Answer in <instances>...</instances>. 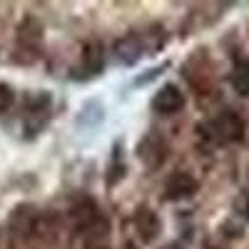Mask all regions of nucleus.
<instances>
[{
	"mask_svg": "<svg viewBox=\"0 0 249 249\" xmlns=\"http://www.w3.org/2000/svg\"><path fill=\"white\" fill-rule=\"evenodd\" d=\"M199 135L210 142V144H232L244 137V122L237 112L227 110L212 117L210 122H204L199 127Z\"/></svg>",
	"mask_w": 249,
	"mask_h": 249,
	"instance_id": "1",
	"label": "nucleus"
},
{
	"mask_svg": "<svg viewBox=\"0 0 249 249\" xmlns=\"http://www.w3.org/2000/svg\"><path fill=\"white\" fill-rule=\"evenodd\" d=\"M70 219H72L75 230L88 239L102 237L107 232V217L102 214V210L92 199H77L70 207Z\"/></svg>",
	"mask_w": 249,
	"mask_h": 249,
	"instance_id": "2",
	"label": "nucleus"
},
{
	"mask_svg": "<svg viewBox=\"0 0 249 249\" xmlns=\"http://www.w3.org/2000/svg\"><path fill=\"white\" fill-rule=\"evenodd\" d=\"M137 157L142 160L144 167L157 170L160 164L167 160V142H164V137H160L157 132L144 135L137 144Z\"/></svg>",
	"mask_w": 249,
	"mask_h": 249,
	"instance_id": "3",
	"label": "nucleus"
},
{
	"mask_svg": "<svg viewBox=\"0 0 249 249\" xmlns=\"http://www.w3.org/2000/svg\"><path fill=\"white\" fill-rule=\"evenodd\" d=\"M197 190H199V182L187 172H175L167 182H164V197H167L170 202L190 199Z\"/></svg>",
	"mask_w": 249,
	"mask_h": 249,
	"instance_id": "4",
	"label": "nucleus"
},
{
	"mask_svg": "<svg viewBox=\"0 0 249 249\" xmlns=\"http://www.w3.org/2000/svg\"><path fill=\"white\" fill-rule=\"evenodd\" d=\"M184 107V95L177 85H162L152 97V110L160 115H175Z\"/></svg>",
	"mask_w": 249,
	"mask_h": 249,
	"instance_id": "5",
	"label": "nucleus"
},
{
	"mask_svg": "<svg viewBox=\"0 0 249 249\" xmlns=\"http://www.w3.org/2000/svg\"><path fill=\"white\" fill-rule=\"evenodd\" d=\"M40 40H43V25L37 23L35 18H25L20 23V33H18V45L23 53H30V60L37 57V48Z\"/></svg>",
	"mask_w": 249,
	"mask_h": 249,
	"instance_id": "6",
	"label": "nucleus"
},
{
	"mask_svg": "<svg viewBox=\"0 0 249 249\" xmlns=\"http://www.w3.org/2000/svg\"><path fill=\"white\" fill-rule=\"evenodd\" d=\"M135 230L137 234L142 237V242H155L160 230H162V224H160V217L155 210H150V207H140V210L135 212Z\"/></svg>",
	"mask_w": 249,
	"mask_h": 249,
	"instance_id": "7",
	"label": "nucleus"
},
{
	"mask_svg": "<svg viewBox=\"0 0 249 249\" xmlns=\"http://www.w3.org/2000/svg\"><path fill=\"white\" fill-rule=\"evenodd\" d=\"M102 65H105V48L97 40H90V43L82 48V55H80V68L85 70L82 75L85 77H92L97 72H102Z\"/></svg>",
	"mask_w": 249,
	"mask_h": 249,
	"instance_id": "8",
	"label": "nucleus"
},
{
	"mask_svg": "<svg viewBox=\"0 0 249 249\" xmlns=\"http://www.w3.org/2000/svg\"><path fill=\"white\" fill-rule=\"evenodd\" d=\"M144 53V40L140 35H127L115 43V55L120 62H124V65H132V62H137Z\"/></svg>",
	"mask_w": 249,
	"mask_h": 249,
	"instance_id": "9",
	"label": "nucleus"
},
{
	"mask_svg": "<svg viewBox=\"0 0 249 249\" xmlns=\"http://www.w3.org/2000/svg\"><path fill=\"white\" fill-rule=\"evenodd\" d=\"M48 115H50V97H48V95H40L37 102L28 110V127H30L33 132L43 130V124L48 122Z\"/></svg>",
	"mask_w": 249,
	"mask_h": 249,
	"instance_id": "10",
	"label": "nucleus"
},
{
	"mask_svg": "<svg viewBox=\"0 0 249 249\" xmlns=\"http://www.w3.org/2000/svg\"><path fill=\"white\" fill-rule=\"evenodd\" d=\"M232 85L239 95H249V57L239 60L232 70Z\"/></svg>",
	"mask_w": 249,
	"mask_h": 249,
	"instance_id": "11",
	"label": "nucleus"
},
{
	"mask_svg": "<svg viewBox=\"0 0 249 249\" xmlns=\"http://www.w3.org/2000/svg\"><path fill=\"white\" fill-rule=\"evenodd\" d=\"M13 102H15V92L10 85H5V82H0V112H5L13 107Z\"/></svg>",
	"mask_w": 249,
	"mask_h": 249,
	"instance_id": "12",
	"label": "nucleus"
},
{
	"mask_svg": "<svg viewBox=\"0 0 249 249\" xmlns=\"http://www.w3.org/2000/svg\"><path fill=\"white\" fill-rule=\"evenodd\" d=\"M122 249H137V244H135V242H127V244H124Z\"/></svg>",
	"mask_w": 249,
	"mask_h": 249,
	"instance_id": "13",
	"label": "nucleus"
},
{
	"mask_svg": "<svg viewBox=\"0 0 249 249\" xmlns=\"http://www.w3.org/2000/svg\"><path fill=\"white\" fill-rule=\"evenodd\" d=\"M207 249H227V247H222V244H210Z\"/></svg>",
	"mask_w": 249,
	"mask_h": 249,
	"instance_id": "14",
	"label": "nucleus"
},
{
	"mask_svg": "<svg viewBox=\"0 0 249 249\" xmlns=\"http://www.w3.org/2000/svg\"><path fill=\"white\" fill-rule=\"evenodd\" d=\"M88 249H107V247H102V244H90Z\"/></svg>",
	"mask_w": 249,
	"mask_h": 249,
	"instance_id": "15",
	"label": "nucleus"
}]
</instances>
